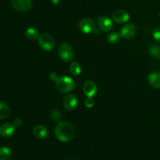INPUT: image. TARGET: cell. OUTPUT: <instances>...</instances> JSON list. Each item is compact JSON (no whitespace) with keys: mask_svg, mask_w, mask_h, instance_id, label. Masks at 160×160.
I'll use <instances>...</instances> for the list:
<instances>
[{"mask_svg":"<svg viewBox=\"0 0 160 160\" xmlns=\"http://www.w3.org/2000/svg\"><path fill=\"white\" fill-rule=\"evenodd\" d=\"M15 133V127L9 123H5L0 126V135L3 138H10Z\"/></svg>","mask_w":160,"mask_h":160,"instance_id":"10","label":"cell"},{"mask_svg":"<svg viewBox=\"0 0 160 160\" xmlns=\"http://www.w3.org/2000/svg\"><path fill=\"white\" fill-rule=\"evenodd\" d=\"M80 31H82L84 34H91L92 32H95V23L93 20L90 18H84L80 21L79 25Z\"/></svg>","mask_w":160,"mask_h":160,"instance_id":"6","label":"cell"},{"mask_svg":"<svg viewBox=\"0 0 160 160\" xmlns=\"http://www.w3.org/2000/svg\"><path fill=\"white\" fill-rule=\"evenodd\" d=\"M55 134L59 141L67 142L71 141L75 136V129L73 125L67 122H60L55 128Z\"/></svg>","mask_w":160,"mask_h":160,"instance_id":"1","label":"cell"},{"mask_svg":"<svg viewBox=\"0 0 160 160\" xmlns=\"http://www.w3.org/2000/svg\"><path fill=\"white\" fill-rule=\"evenodd\" d=\"M112 19L117 23H124L130 19V16L128 12L123 9H118L112 14Z\"/></svg>","mask_w":160,"mask_h":160,"instance_id":"11","label":"cell"},{"mask_svg":"<svg viewBox=\"0 0 160 160\" xmlns=\"http://www.w3.org/2000/svg\"><path fill=\"white\" fill-rule=\"evenodd\" d=\"M70 73L73 76H78L81 73V67L78 62H73L70 66Z\"/></svg>","mask_w":160,"mask_h":160,"instance_id":"18","label":"cell"},{"mask_svg":"<svg viewBox=\"0 0 160 160\" xmlns=\"http://www.w3.org/2000/svg\"><path fill=\"white\" fill-rule=\"evenodd\" d=\"M67 160H70V159H67Z\"/></svg>","mask_w":160,"mask_h":160,"instance_id":"28","label":"cell"},{"mask_svg":"<svg viewBox=\"0 0 160 160\" xmlns=\"http://www.w3.org/2000/svg\"><path fill=\"white\" fill-rule=\"evenodd\" d=\"M59 1H60V0H51V2H52L53 5H57L58 3L59 2Z\"/></svg>","mask_w":160,"mask_h":160,"instance_id":"26","label":"cell"},{"mask_svg":"<svg viewBox=\"0 0 160 160\" xmlns=\"http://www.w3.org/2000/svg\"><path fill=\"white\" fill-rule=\"evenodd\" d=\"M25 35L30 40H34L36 38H38L39 33L36 28H29L25 31Z\"/></svg>","mask_w":160,"mask_h":160,"instance_id":"17","label":"cell"},{"mask_svg":"<svg viewBox=\"0 0 160 160\" xmlns=\"http://www.w3.org/2000/svg\"><path fill=\"white\" fill-rule=\"evenodd\" d=\"M61 114L60 112L58 110H53L52 112V119L53 121H58V120H60Z\"/></svg>","mask_w":160,"mask_h":160,"instance_id":"23","label":"cell"},{"mask_svg":"<svg viewBox=\"0 0 160 160\" xmlns=\"http://www.w3.org/2000/svg\"><path fill=\"white\" fill-rule=\"evenodd\" d=\"M49 78L50 79H51V81H55V82H56V80L58 79V77H57V75H56V73H51L49 74Z\"/></svg>","mask_w":160,"mask_h":160,"instance_id":"25","label":"cell"},{"mask_svg":"<svg viewBox=\"0 0 160 160\" xmlns=\"http://www.w3.org/2000/svg\"><path fill=\"white\" fill-rule=\"evenodd\" d=\"M149 53L152 56L156 59H160V46L158 45H152L149 48Z\"/></svg>","mask_w":160,"mask_h":160,"instance_id":"19","label":"cell"},{"mask_svg":"<svg viewBox=\"0 0 160 160\" xmlns=\"http://www.w3.org/2000/svg\"><path fill=\"white\" fill-rule=\"evenodd\" d=\"M137 33V28L132 23H127L120 30V35L125 39H131L135 36Z\"/></svg>","mask_w":160,"mask_h":160,"instance_id":"7","label":"cell"},{"mask_svg":"<svg viewBox=\"0 0 160 160\" xmlns=\"http://www.w3.org/2000/svg\"><path fill=\"white\" fill-rule=\"evenodd\" d=\"M54 38L52 35L47 33H44L39 35L38 37V45L41 48L45 51H51L55 47Z\"/></svg>","mask_w":160,"mask_h":160,"instance_id":"3","label":"cell"},{"mask_svg":"<svg viewBox=\"0 0 160 160\" xmlns=\"http://www.w3.org/2000/svg\"><path fill=\"white\" fill-rule=\"evenodd\" d=\"M58 55L63 62H70L73 59L74 52L71 45L67 43H64L59 45Z\"/></svg>","mask_w":160,"mask_h":160,"instance_id":"4","label":"cell"},{"mask_svg":"<svg viewBox=\"0 0 160 160\" xmlns=\"http://www.w3.org/2000/svg\"><path fill=\"white\" fill-rule=\"evenodd\" d=\"M56 90L62 93H68L73 90L75 87V83L73 80L70 77H61L59 78L55 82Z\"/></svg>","mask_w":160,"mask_h":160,"instance_id":"2","label":"cell"},{"mask_svg":"<svg viewBox=\"0 0 160 160\" xmlns=\"http://www.w3.org/2000/svg\"><path fill=\"white\" fill-rule=\"evenodd\" d=\"M11 5L18 12H28L32 7L31 0H11Z\"/></svg>","mask_w":160,"mask_h":160,"instance_id":"5","label":"cell"},{"mask_svg":"<svg viewBox=\"0 0 160 160\" xmlns=\"http://www.w3.org/2000/svg\"><path fill=\"white\" fill-rule=\"evenodd\" d=\"M33 134L37 138L45 139L48 136V131L45 127L42 125H37L33 129Z\"/></svg>","mask_w":160,"mask_h":160,"instance_id":"13","label":"cell"},{"mask_svg":"<svg viewBox=\"0 0 160 160\" xmlns=\"http://www.w3.org/2000/svg\"><path fill=\"white\" fill-rule=\"evenodd\" d=\"M159 18H160V12H159Z\"/></svg>","mask_w":160,"mask_h":160,"instance_id":"27","label":"cell"},{"mask_svg":"<svg viewBox=\"0 0 160 160\" xmlns=\"http://www.w3.org/2000/svg\"><path fill=\"white\" fill-rule=\"evenodd\" d=\"M149 84L156 89H160V72L156 71L150 73L148 77Z\"/></svg>","mask_w":160,"mask_h":160,"instance_id":"14","label":"cell"},{"mask_svg":"<svg viewBox=\"0 0 160 160\" xmlns=\"http://www.w3.org/2000/svg\"><path fill=\"white\" fill-rule=\"evenodd\" d=\"M94 104H95V101L92 97H88V98H86V100L84 101V105L87 108H92Z\"/></svg>","mask_w":160,"mask_h":160,"instance_id":"22","label":"cell"},{"mask_svg":"<svg viewBox=\"0 0 160 160\" xmlns=\"http://www.w3.org/2000/svg\"><path fill=\"white\" fill-rule=\"evenodd\" d=\"M12 124L14 125V127H20V125L22 124V120L20 118H17L15 119V120H13V123H12Z\"/></svg>","mask_w":160,"mask_h":160,"instance_id":"24","label":"cell"},{"mask_svg":"<svg viewBox=\"0 0 160 160\" xmlns=\"http://www.w3.org/2000/svg\"><path fill=\"white\" fill-rule=\"evenodd\" d=\"M120 34H118L117 32H112L107 36V41L111 44H116L120 40Z\"/></svg>","mask_w":160,"mask_h":160,"instance_id":"20","label":"cell"},{"mask_svg":"<svg viewBox=\"0 0 160 160\" xmlns=\"http://www.w3.org/2000/svg\"><path fill=\"white\" fill-rule=\"evenodd\" d=\"M78 98L73 94H68L62 99V105L67 110H73L78 106Z\"/></svg>","mask_w":160,"mask_h":160,"instance_id":"8","label":"cell"},{"mask_svg":"<svg viewBox=\"0 0 160 160\" xmlns=\"http://www.w3.org/2000/svg\"><path fill=\"white\" fill-rule=\"evenodd\" d=\"M98 26L103 32H108L113 28L112 21L109 17H101L98 19Z\"/></svg>","mask_w":160,"mask_h":160,"instance_id":"9","label":"cell"},{"mask_svg":"<svg viewBox=\"0 0 160 160\" xmlns=\"http://www.w3.org/2000/svg\"><path fill=\"white\" fill-rule=\"evenodd\" d=\"M152 35H153V38H154V39L156 41V42H160V26L157 27V28L154 30Z\"/></svg>","mask_w":160,"mask_h":160,"instance_id":"21","label":"cell"},{"mask_svg":"<svg viewBox=\"0 0 160 160\" xmlns=\"http://www.w3.org/2000/svg\"><path fill=\"white\" fill-rule=\"evenodd\" d=\"M83 91L88 97H93L97 92L96 84L93 81H86L83 85Z\"/></svg>","mask_w":160,"mask_h":160,"instance_id":"12","label":"cell"},{"mask_svg":"<svg viewBox=\"0 0 160 160\" xmlns=\"http://www.w3.org/2000/svg\"><path fill=\"white\" fill-rule=\"evenodd\" d=\"M12 152L8 147H0V160H10Z\"/></svg>","mask_w":160,"mask_h":160,"instance_id":"15","label":"cell"},{"mask_svg":"<svg viewBox=\"0 0 160 160\" xmlns=\"http://www.w3.org/2000/svg\"><path fill=\"white\" fill-rule=\"evenodd\" d=\"M9 108L5 102H0V120L6 119L9 116Z\"/></svg>","mask_w":160,"mask_h":160,"instance_id":"16","label":"cell"}]
</instances>
